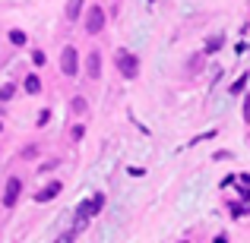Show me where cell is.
Segmentation results:
<instances>
[{
	"label": "cell",
	"instance_id": "15",
	"mask_svg": "<svg viewBox=\"0 0 250 243\" xmlns=\"http://www.w3.org/2000/svg\"><path fill=\"white\" fill-rule=\"evenodd\" d=\"M244 117H247V120H250V101L244 104Z\"/></svg>",
	"mask_w": 250,
	"mask_h": 243
},
{
	"label": "cell",
	"instance_id": "12",
	"mask_svg": "<svg viewBox=\"0 0 250 243\" xmlns=\"http://www.w3.org/2000/svg\"><path fill=\"white\" fill-rule=\"evenodd\" d=\"M222 48V38H209V41H206V51H209V54H212V51H219Z\"/></svg>",
	"mask_w": 250,
	"mask_h": 243
},
{
	"label": "cell",
	"instance_id": "8",
	"mask_svg": "<svg viewBox=\"0 0 250 243\" xmlns=\"http://www.w3.org/2000/svg\"><path fill=\"white\" fill-rule=\"evenodd\" d=\"M25 92H29V95H38V92H42V79H38V76L35 73H32V76H25Z\"/></svg>",
	"mask_w": 250,
	"mask_h": 243
},
{
	"label": "cell",
	"instance_id": "14",
	"mask_svg": "<svg viewBox=\"0 0 250 243\" xmlns=\"http://www.w3.org/2000/svg\"><path fill=\"white\" fill-rule=\"evenodd\" d=\"M73 111L76 114H85V98H73Z\"/></svg>",
	"mask_w": 250,
	"mask_h": 243
},
{
	"label": "cell",
	"instance_id": "6",
	"mask_svg": "<svg viewBox=\"0 0 250 243\" xmlns=\"http://www.w3.org/2000/svg\"><path fill=\"white\" fill-rule=\"evenodd\" d=\"M85 73H89V79H98V76H102V54H98V51L89 54V60H85Z\"/></svg>",
	"mask_w": 250,
	"mask_h": 243
},
{
	"label": "cell",
	"instance_id": "9",
	"mask_svg": "<svg viewBox=\"0 0 250 243\" xmlns=\"http://www.w3.org/2000/svg\"><path fill=\"white\" fill-rule=\"evenodd\" d=\"M80 13H83V0H70L67 3V19L73 22V19H80Z\"/></svg>",
	"mask_w": 250,
	"mask_h": 243
},
{
	"label": "cell",
	"instance_id": "4",
	"mask_svg": "<svg viewBox=\"0 0 250 243\" xmlns=\"http://www.w3.org/2000/svg\"><path fill=\"white\" fill-rule=\"evenodd\" d=\"M61 70H63V76H76L80 73V54H76V48H63Z\"/></svg>",
	"mask_w": 250,
	"mask_h": 243
},
{
	"label": "cell",
	"instance_id": "2",
	"mask_svg": "<svg viewBox=\"0 0 250 243\" xmlns=\"http://www.w3.org/2000/svg\"><path fill=\"white\" fill-rule=\"evenodd\" d=\"M117 70H121L124 79H136L140 76V60L130 51H117Z\"/></svg>",
	"mask_w": 250,
	"mask_h": 243
},
{
	"label": "cell",
	"instance_id": "7",
	"mask_svg": "<svg viewBox=\"0 0 250 243\" xmlns=\"http://www.w3.org/2000/svg\"><path fill=\"white\" fill-rule=\"evenodd\" d=\"M61 189H63V187H61L57 180H54V183H48L44 189H38V193H35V202H48V199H54V196L61 193Z\"/></svg>",
	"mask_w": 250,
	"mask_h": 243
},
{
	"label": "cell",
	"instance_id": "1",
	"mask_svg": "<svg viewBox=\"0 0 250 243\" xmlns=\"http://www.w3.org/2000/svg\"><path fill=\"white\" fill-rule=\"evenodd\" d=\"M102 206H104V196L102 193H95L92 199H85V202H80V208H76V231L85 224V221L92 218V215H98L102 212Z\"/></svg>",
	"mask_w": 250,
	"mask_h": 243
},
{
	"label": "cell",
	"instance_id": "3",
	"mask_svg": "<svg viewBox=\"0 0 250 243\" xmlns=\"http://www.w3.org/2000/svg\"><path fill=\"white\" fill-rule=\"evenodd\" d=\"M104 29V10L102 6H89V13H85V32H89V35H98V32Z\"/></svg>",
	"mask_w": 250,
	"mask_h": 243
},
{
	"label": "cell",
	"instance_id": "10",
	"mask_svg": "<svg viewBox=\"0 0 250 243\" xmlns=\"http://www.w3.org/2000/svg\"><path fill=\"white\" fill-rule=\"evenodd\" d=\"M13 92H16V85H10V82H6V85H0V101H10V98H13Z\"/></svg>",
	"mask_w": 250,
	"mask_h": 243
},
{
	"label": "cell",
	"instance_id": "11",
	"mask_svg": "<svg viewBox=\"0 0 250 243\" xmlns=\"http://www.w3.org/2000/svg\"><path fill=\"white\" fill-rule=\"evenodd\" d=\"M10 41H13V44H25V32H19V29L10 32Z\"/></svg>",
	"mask_w": 250,
	"mask_h": 243
},
{
	"label": "cell",
	"instance_id": "17",
	"mask_svg": "<svg viewBox=\"0 0 250 243\" xmlns=\"http://www.w3.org/2000/svg\"><path fill=\"white\" fill-rule=\"evenodd\" d=\"M181 243H184V240H181Z\"/></svg>",
	"mask_w": 250,
	"mask_h": 243
},
{
	"label": "cell",
	"instance_id": "16",
	"mask_svg": "<svg viewBox=\"0 0 250 243\" xmlns=\"http://www.w3.org/2000/svg\"><path fill=\"white\" fill-rule=\"evenodd\" d=\"M0 130H3V127H0Z\"/></svg>",
	"mask_w": 250,
	"mask_h": 243
},
{
	"label": "cell",
	"instance_id": "5",
	"mask_svg": "<svg viewBox=\"0 0 250 243\" xmlns=\"http://www.w3.org/2000/svg\"><path fill=\"white\" fill-rule=\"evenodd\" d=\"M19 193H22V180H19V177H10L6 187H3V206L13 208V206H16V199H19Z\"/></svg>",
	"mask_w": 250,
	"mask_h": 243
},
{
	"label": "cell",
	"instance_id": "13",
	"mask_svg": "<svg viewBox=\"0 0 250 243\" xmlns=\"http://www.w3.org/2000/svg\"><path fill=\"white\" fill-rule=\"evenodd\" d=\"M244 85H247V76H241V79L231 85V95H238V92H244Z\"/></svg>",
	"mask_w": 250,
	"mask_h": 243
}]
</instances>
